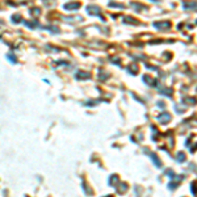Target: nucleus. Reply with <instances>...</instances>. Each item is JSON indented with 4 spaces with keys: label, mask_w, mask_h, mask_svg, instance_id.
Wrapping results in <instances>:
<instances>
[{
    "label": "nucleus",
    "mask_w": 197,
    "mask_h": 197,
    "mask_svg": "<svg viewBox=\"0 0 197 197\" xmlns=\"http://www.w3.org/2000/svg\"><path fill=\"white\" fill-rule=\"evenodd\" d=\"M66 9H75V8H79V3H70V4L65 5Z\"/></svg>",
    "instance_id": "nucleus-1"
},
{
    "label": "nucleus",
    "mask_w": 197,
    "mask_h": 197,
    "mask_svg": "<svg viewBox=\"0 0 197 197\" xmlns=\"http://www.w3.org/2000/svg\"><path fill=\"white\" fill-rule=\"evenodd\" d=\"M169 118H171V117H169V114L166 113V114H162V116L159 117V121H162L163 124H166V122H168V121H169Z\"/></svg>",
    "instance_id": "nucleus-2"
},
{
    "label": "nucleus",
    "mask_w": 197,
    "mask_h": 197,
    "mask_svg": "<svg viewBox=\"0 0 197 197\" xmlns=\"http://www.w3.org/2000/svg\"><path fill=\"white\" fill-rule=\"evenodd\" d=\"M150 156L153 158V160H154V163H155V166H158V167H159V166H160V163H159V160H158L156 155H154V154H150Z\"/></svg>",
    "instance_id": "nucleus-3"
},
{
    "label": "nucleus",
    "mask_w": 197,
    "mask_h": 197,
    "mask_svg": "<svg viewBox=\"0 0 197 197\" xmlns=\"http://www.w3.org/2000/svg\"><path fill=\"white\" fill-rule=\"evenodd\" d=\"M177 159H179V160H184V159H185V155H184V154H179V155H177Z\"/></svg>",
    "instance_id": "nucleus-4"
},
{
    "label": "nucleus",
    "mask_w": 197,
    "mask_h": 197,
    "mask_svg": "<svg viewBox=\"0 0 197 197\" xmlns=\"http://www.w3.org/2000/svg\"><path fill=\"white\" fill-rule=\"evenodd\" d=\"M109 197H110V196H109Z\"/></svg>",
    "instance_id": "nucleus-5"
}]
</instances>
